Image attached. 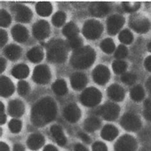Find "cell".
<instances>
[{
	"mask_svg": "<svg viewBox=\"0 0 151 151\" xmlns=\"http://www.w3.org/2000/svg\"><path fill=\"white\" fill-rule=\"evenodd\" d=\"M101 97V93L100 91L94 87H89L82 93L80 99L83 105L92 107L100 103Z\"/></svg>",
	"mask_w": 151,
	"mask_h": 151,
	"instance_id": "277c9868",
	"label": "cell"
},
{
	"mask_svg": "<svg viewBox=\"0 0 151 151\" xmlns=\"http://www.w3.org/2000/svg\"><path fill=\"white\" fill-rule=\"evenodd\" d=\"M8 40V35L5 31L1 29L0 31V42H1V47L5 45Z\"/></svg>",
	"mask_w": 151,
	"mask_h": 151,
	"instance_id": "bcb514c9",
	"label": "cell"
},
{
	"mask_svg": "<svg viewBox=\"0 0 151 151\" xmlns=\"http://www.w3.org/2000/svg\"><path fill=\"white\" fill-rule=\"evenodd\" d=\"M145 109L144 111V117L149 121H151V100H146L144 102Z\"/></svg>",
	"mask_w": 151,
	"mask_h": 151,
	"instance_id": "ee69618b",
	"label": "cell"
},
{
	"mask_svg": "<svg viewBox=\"0 0 151 151\" xmlns=\"http://www.w3.org/2000/svg\"><path fill=\"white\" fill-rule=\"evenodd\" d=\"M27 57L29 61L33 63H37L40 62L43 58V50L40 47H34L27 53Z\"/></svg>",
	"mask_w": 151,
	"mask_h": 151,
	"instance_id": "83f0119b",
	"label": "cell"
},
{
	"mask_svg": "<svg viewBox=\"0 0 151 151\" xmlns=\"http://www.w3.org/2000/svg\"><path fill=\"white\" fill-rule=\"evenodd\" d=\"M146 86H147V90L149 91V94L151 96V77L148 79L147 82Z\"/></svg>",
	"mask_w": 151,
	"mask_h": 151,
	"instance_id": "9f6ffc18",
	"label": "cell"
},
{
	"mask_svg": "<svg viewBox=\"0 0 151 151\" xmlns=\"http://www.w3.org/2000/svg\"><path fill=\"white\" fill-rule=\"evenodd\" d=\"M12 11L14 12L17 21L29 22L32 18V12L26 6L16 4L12 7Z\"/></svg>",
	"mask_w": 151,
	"mask_h": 151,
	"instance_id": "8fae6325",
	"label": "cell"
},
{
	"mask_svg": "<svg viewBox=\"0 0 151 151\" xmlns=\"http://www.w3.org/2000/svg\"><path fill=\"white\" fill-rule=\"evenodd\" d=\"M137 77L134 75L132 73H125L122 75L121 81L123 83L127 85H132L136 81Z\"/></svg>",
	"mask_w": 151,
	"mask_h": 151,
	"instance_id": "b9f144b4",
	"label": "cell"
},
{
	"mask_svg": "<svg viewBox=\"0 0 151 151\" xmlns=\"http://www.w3.org/2000/svg\"><path fill=\"white\" fill-rule=\"evenodd\" d=\"M14 92V86L10 78L1 77L0 80V93L3 97H9Z\"/></svg>",
	"mask_w": 151,
	"mask_h": 151,
	"instance_id": "e0dca14e",
	"label": "cell"
},
{
	"mask_svg": "<svg viewBox=\"0 0 151 151\" xmlns=\"http://www.w3.org/2000/svg\"><path fill=\"white\" fill-rule=\"evenodd\" d=\"M93 77L96 84L103 86L109 81L110 73L108 68L105 66L98 65L93 70Z\"/></svg>",
	"mask_w": 151,
	"mask_h": 151,
	"instance_id": "7c38bea8",
	"label": "cell"
},
{
	"mask_svg": "<svg viewBox=\"0 0 151 151\" xmlns=\"http://www.w3.org/2000/svg\"><path fill=\"white\" fill-rule=\"evenodd\" d=\"M107 93H108L109 97L114 101H121L124 98V89H123L122 87L117 84H113L110 86L108 88Z\"/></svg>",
	"mask_w": 151,
	"mask_h": 151,
	"instance_id": "44dd1931",
	"label": "cell"
},
{
	"mask_svg": "<svg viewBox=\"0 0 151 151\" xmlns=\"http://www.w3.org/2000/svg\"><path fill=\"white\" fill-rule=\"evenodd\" d=\"M78 136L80 137V138L82 139V140L84 141L86 144H89L91 142V138L87 136V135L84 133H78Z\"/></svg>",
	"mask_w": 151,
	"mask_h": 151,
	"instance_id": "7dc6e473",
	"label": "cell"
},
{
	"mask_svg": "<svg viewBox=\"0 0 151 151\" xmlns=\"http://www.w3.org/2000/svg\"><path fill=\"white\" fill-rule=\"evenodd\" d=\"M74 150L75 151H89L88 149L85 147L84 145H82V144H78L75 146Z\"/></svg>",
	"mask_w": 151,
	"mask_h": 151,
	"instance_id": "681fc988",
	"label": "cell"
},
{
	"mask_svg": "<svg viewBox=\"0 0 151 151\" xmlns=\"http://www.w3.org/2000/svg\"><path fill=\"white\" fill-rule=\"evenodd\" d=\"M6 68V61L5 59L1 58L0 59V72L2 73L3 71L5 70Z\"/></svg>",
	"mask_w": 151,
	"mask_h": 151,
	"instance_id": "f907efd6",
	"label": "cell"
},
{
	"mask_svg": "<svg viewBox=\"0 0 151 151\" xmlns=\"http://www.w3.org/2000/svg\"><path fill=\"white\" fill-rule=\"evenodd\" d=\"M79 30L78 27L73 22H69L64 27L63 29V33L69 40L74 37H78Z\"/></svg>",
	"mask_w": 151,
	"mask_h": 151,
	"instance_id": "f1b7e54d",
	"label": "cell"
},
{
	"mask_svg": "<svg viewBox=\"0 0 151 151\" xmlns=\"http://www.w3.org/2000/svg\"><path fill=\"white\" fill-rule=\"evenodd\" d=\"M36 11L40 16L47 17L51 14L52 6L49 2H40L36 5Z\"/></svg>",
	"mask_w": 151,
	"mask_h": 151,
	"instance_id": "4316f807",
	"label": "cell"
},
{
	"mask_svg": "<svg viewBox=\"0 0 151 151\" xmlns=\"http://www.w3.org/2000/svg\"><path fill=\"white\" fill-rule=\"evenodd\" d=\"M82 43L83 42L82 40V39L81 38H79L78 37H76L71 39H70L68 44V46L71 47V49L77 50L81 48Z\"/></svg>",
	"mask_w": 151,
	"mask_h": 151,
	"instance_id": "60d3db41",
	"label": "cell"
},
{
	"mask_svg": "<svg viewBox=\"0 0 151 151\" xmlns=\"http://www.w3.org/2000/svg\"><path fill=\"white\" fill-rule=\"evenodd\" d=\"M0 151H10L9 146L3 142L0 143Z\"/></svg>",
	"mask_w": 151,
	"mask_h": 151,
	"instance_id": "816d5d0a",
	"label": "cell"
},
{
	"mask_svg": "<svg viewBox=\"0 0 151 151\" xmlns=\"http://www.w3.org/2000/svg\"><path fill=\"white\" fill-rule=\"evenodd\" d=\"M92 150L93 151H108L106 145L100 142L94 143L93 145Z\"/></svg>",
	"mask_w": 151,
	"mask_h": 151,
	"instance_id": "f6af8a7d",
	"label": "cell"
},
{
	"mask_svg": "<svg viewBox=\"0 0 151 151\" xmlns=\"http://www.w3.org/2000/svg\"><path fill=\"white\" fill-rule=\"evenodd\" d=\"M103 30V26L100 22L89 20L84 24L82 32L86 38L89 40H96L101 35Z\"/></svg>",
	"mask_w": 151,
	"mask_h": 151,
	"instance_id": "5b68a950",
	"label": "cell"
},
{
	"mask_svg": "<svg viewBox=\"0 0 151 151\" xmlns=\"http://www.w3.org/2000/svg\"><path fill=\"white\" fill-rule=\"evenodd\" d=\"M66 21V15L63 12H58L55 13L52 19V22L53 24L57 27H60L63 24L65 23Z\"/></svg>",
	"mask_w": 151,
	"mask_h": 151,
	"instance_id": "836d02e7",
	"label": "cell"
},
{
	"mask_svg": "<svg viewBox=\"0 0 151 151\" xmlns=\"http://www.w3.org/2000/svg\"><path fill=\"white\" fill-rule=\"evenodd\" d=\"M50 132L59 145L64 146L66 144V138L61 127L57 125L52 126L50 128Z\"/></svg>",
	"mask_w": 151,
	"mask_h": 151,
	"instance_id": "cb8c5ba5",
	"label": "cell"
},
{
	"mask_svg": "<svg viewBox=\"0 0 151 151\" xmlns=\"http://www.w3.org/2000/svg\"><path fill=\"white\" fill-rule=\"evenodd\" d=\"M124 18L119 15H114L110 16L107 21V31L110 35H114L124 25Z\"/></svg>",
	"mask_w": 151,
	"mask_h": 151,
	"instance_id": "5bb4252c",
	"label": "cell"
},
{
	"mask_svg": "<svg viewBox=\"0 0 151 151\" xmlns=\"http://www.w3.org/2000/svg\"><path fill=\"white\" fill-rule=\"evenodd\" d=\"M6 121V117L5 114H4V112H1V116H0V123L1 124H5Z\"/></svg>",
	"mask_w": 151,
	"mask_h": 151,
	"instance_id": "db71d44e",
	"label": "cell"
},
{
	"mask_svg": "<svg viewBox=\"0 0 151 151\" xmlns=\"http://www.w3.org/2000/svg\"><path fill=\"white\" fill-rule=\"evenodd\" d=\"M57 114L56 105L50 98L38 101L31 110V120L37 127H42L53 121Z\"/></svg>",
	"mask_w": 151,
	"mask_h": 151,
	"instance_id": "6da1fadb",
	"label": "cell"
},
{
	"mask_svg": "<svg viewBox=\"0 0 151 151\" xmlns=\"http://www.w3.org/2000/svg\"><path fill=\"white\" fill-rule=\"evenodd\" d=\"M11 23V17L7 12L4 10H1L0 13V24L2 27H8Z\"/></svg>",
	"mask_w": 151,
	"mask_h": 151,
	"instance_id": "8d00e7d4",
	"label": "cell"
},
{
	"mask_svg": "<svg viewBox=\"0 0 151 151\" xmlns=\"http://www.w3.org/2000/svg\"><path fill=\"white\" fill-rule=\"evenodd\" d=\"M101 122L94 117L87 119L84 122V129L88 132H93L100 128Z\"/></svg>",
	"mask_w": 151,
	"mask_h": 151,
	"instance_id": "f546056e",
	"label": "cell"
},
{
	"mask_svg": "<svg viewBox=\"0 0 151 151\" xmlns=\"http://www.w3.org/2000/svg\"><path fill=\"white\" fill-rule=\"evenodd\" d=\"M29 86L26 81H21L18 83V93L21 96H25L29 92Z\"/></svg>",
	"mask_w": 151,
	"mask_h": 151,
	"instance_id": "ab89813d",
	"label": "cell"
},
{
	"mask_svg": "<svg viewBox=\"0 0 151 151\" xmlns=\"http://www.w3.org/2000/svg\"><path fill=\"white\" fill-rule=\"evenodd\" d=\"M119 106L112 103H106L96 110V114L101 115L106 120L110 121L116 120L119 116Z\"/></svg>",
	"mask_w": 151,
	"mask_h": 151,
	"instance_id": "52a82bcc",
	"label": "cell"
},
{
	"mask_svg": "<svg viewBox=\"0 0 151 151\" xmlns=\"http://www.w3.org/2000/svg\"><path fill=\"white\" fill-rule=\"evenodd\" d=\"M68 45L61 40H52L47 45V59L50 62L61 63L66 61Z\"/></svg>",
	"mask_w": 151,
	"mask_h": 151,
	"instance_id": "3957f363",
	"label": "cell"
},
{
	"mask_svg": "<svg viewBox=\"0 0 151 151\" xmlns=\"http://www.w3.org/2000/svg\"><path fill=\"white\" fill-rule=\"evenodd\" d=\"M96 53L90 47H81L75 50L71 58V63L76 68L85 69L93 64Z\"/></svg>",
	"mask_w": 151,
	"mask_h": 151,
	"instance_id": "7a4b0ae2",
	"label": "cell"
},
{
	"mask_svg": "<svg viewBox=\"0 0 151 151\" xmlns=\"http://www.w3.org/2000/svg\"><path fill=\"white\" fill-rule=\"evenodd\" d=\"M9 113L12 117H19L22 116L24 113V105L18 100H13L10 102L9 105Z\"/></svg>",
	"mask_w": 151,
	"mask_h": 151,
	"instance_id": "ac0fdd59",
	"label": "cell"
},
{
	"mask_svg": "<svg viewBox=\"0 0 151 151\" xmlns=\"http://www.w3.org/2000/svg\"><path fill=\"white\" fill-rule=\"evenodd\" d=\"M119 39L124 44H129L133 40V36L129 30L125 29L122 31L121 33L119 34Z\"/></svg>",
	"mask_w": 151,
	"mask_h": 151,
	"instance_id": "e575fe53",
	"label": "cell"
},
{
	"mask_svg": "<svg viewBox=\"0 0 151 151\" xmlns=\"http://www.w3.org/2000/svg\"><path fill=\"white\" fill-rule=\"evenodd\" d=\"M45 143V139L42 134L35 133L31 134L27 140L28 147L33 150H37L40 149Z\"/></svg>",
	"mask_w": 151,
	"mask_h": 151,
	"instance_id": "7402d4cb",
	"label": "cell"
},
{
	"mask_svg": "<svg viewBox=\"0 0 151 151\" xmlns=\"http://www.w3.org/2000/svg\"><path fill=\"white\" fill-rule=\"evenodd\" d=\"M127 54H128V49L124 45H121L118 47L116 52H115V57L119 59H123L126 57Z\"/></svg>",
	"mask_w": 151,
	"mask_h": 151,
	"instance_id": "7bdbcfd3",
	"label": "cell"
},
{
	"mask_svg": "<svg viewBox=\"0 0 151 151\" xmlns=\"http://www.w3.org/2000/svg\"><path fill=\"white\" fill-rule=\"evenodd\" d=\"M147 49L150 52H151V42L149 43L148 45H147Z\"/></svg>",
	"mask_w": 151,
	"mask_h": 151,
	"instance_id": "6f0895ef",
	"label": "cell"
},
{
	"mask_svg": "<svg viewBox=\"0 0 151 151\" xmlns=\"http://www.w3.org/2000/svg\"><path fill=\"white\" fill-rule=\"evenodd\" d=\"M129 26L139 33H145L149 30L150 24L149 20L142 15L134 14L130 17Z\"/></svg>",
	"mask_w": 151,
	"mask_h": 151,
	"instance_id": "8992f818",
	"label": "cell"
},
{
	"mask_svg": "<svg viewBox=\"0 0 151 151\" xmlns=\"http://www.w3.org/2000/svg\"><path fill=\"white\" fill-rule=\"evenodd\" d=\"M100 47L103 52H105V53L107 54H110L113 52L115 50V48H116L114 42L110 38H106L101 43Z\"/></svg>",
	"mask_w": 151,
	"mask_h": 151,
	"instance_id": "d6a6232c",
	"label": "cell"
},
{
	"mask_svg": "<svg viewBox=\"0 0 151 151\" xmlns=\"http://www.w3.org/2000/svg\"><path fill=\"white\" fill-rule=\"evenodd\" d=\"M29 73V69L26 65L21 64L15 66L12 71L13 76L18 79H22L26 78Z\"/></svg>",
	"mask_w": 151,
	"mask_h": 151,
	"instance_id": "d4e9b609",
	"label": "cell"
},
{
	"mask_svg": "<svg viewBox=\"0 0 151 151\" xmlns=\"http://www.w3.org/2000/svg\"><path fill=\"white\" fill-rule=\"evenodd\" d=\"M64 116L68 121L70 122H76L81 118V110L75 104H70L66 106L64 110Z\"/></svg>",
	"mask_w": 151,
	"mask_h": 151,
	"instance_id": "9a60e30c",
	"label": "cell"
},
{
	"mask_svg": "<svg viewBox=\"0 0 151 151\" xmlns=\"http://www.w3.org/2000/svg\"><path fill=\"white\" fill-rule=\"evenodd\" d=\"M33 34L38 40H43L50 35V26L45 21H40L33 27Z\"/></svg>",
	"mask_w": 151,
	"mask_h": 151,
	"instance_id": "4fadbf2b",
	"label": "cell"
},
{
	"mask_svg": "<svg viewBox=\"0 0 151 151\" xmlns=\"http://www.w3.org/2000/svg\"><path fill=\"white\" fill-rule=\"evenodd\" d=\"M50 70L46 65H39L35 68L33 75V81L39 84H46L50 80Z\"/></svg>",
	"mask_w": 151,
	"mask_h": 151,
	"instance_id": "30bf717a",
	"label": "cell"
},
{
	"mask_svg": "<svg viewBox=\"0 0 151 151\" xmlns=\"http://www.w3.org/2000/svg\"><path fill=\"white\" fill-rule=\"evenodd\" d=\"M14 151H24V148L20 144H15L14 147Z\"/></svg>",
	"mask_w": 151,
	"mask_h": 151,
	"instance_id": "11a10c76",
	"label": "cell"
},
{
	"mask_svg": "<svg viewBox=\"0 0 151 151\" xmlns=\"http://www.w3.org/2000/svg\"><path fill=\"white\" fill-rule=\"evenodd\" d=\"M87 79L85 74L82 73H75L71 77V85L75 90H81L87 84Z\"/></svg>",
	"mask_w": 151,
	"mask_h": 151,
	"instance_id": "d6986e66",
	"label": "cell"
},
{
	"mask_svg": "<svg viewBox=\"0 0 151 151\" xmlns=\"http://www.w3.org/2000/svg\"><path fill=\"white\" fill-rule=\"evenodd\" d=\"M9 127L11 132L17 133L21 132L22 128V122L17 119H12L9 124Z\"/></svg>",
	"mask_w": 151,
	"mask_h": 151,
	"instance_id": "74e56055",
	"label": "cell"
},
{
	"mask_svg": "<svg viewBox=\"0 0 151 151\" xmlns=\"http://www.w3.org/2000/svg\"><path fill=\"white\" fill-rule=\"evenodd\" d=\"M43 151H58V150L54 146L52 145H48L45 147Z\"/></svg>",
	"mask_w": 151,
	"mask_h": 151,
	"instance_id": "f5cc1de1",
	"label": "cell"
},
{
	"mask_svg": "<svg viewBox=\"0 0 151 151\" xmlns=\"http://www.w3.org/2000/svg\"><path fill=\"white\" fill-rule=\"evenodd\" d=\"M144 65L145 68L151 72V55L145 59Z\"/></svg>",
	"mask_w": 151,
	"mask_h": 151,
	"instance_id": "c3c4849f",
	"label": "cell"
},
{
	"mask_svg": "<svg viewBox=\"0 0 151 151\" xmlns=\"http://www.w3.org/2000/svg\"><path fill=\"white\" fill-rule=\"evenodd\" d=\"M140 6V3H129L124 2L122 3V7L124 10L128 12H134L137 11Z\"/></svg>",
	"mask_w": 151,
	"mask_h": 151,
	"instance_id": "f35d334b",
	"label": "cell"
},
{
	"mask_svg": "<svg viewBox=\"0 0 151 151\" xmlns=\"http://www.w3.org/2000/svg\"><path fill=\"white\" fill-rule=\"evenodd\" d=\"M112 68L114 71L117 74H121L124 73L127 68V64L121 60L115 61L112 64Z\"/></svg>",
	"mask_w": 151,
	"mask_h": 151,
	"instance_id": "d590c367",
	"label": "cell"
},
{
	"mask_svg": "<svg viewBox=\"0 0 151 151\" xmlns=\"http://www.w3.org/2000/svg\"><path fill=\"white\" fill-rule=\"evenodd\" d=\"M121 125L126 130L135 132L140 128L142 123L136 115L132 113H127L122 117Z\"/></svg>",
	"mask_w": 151,
	"mask_h": 151,
	"instance_id": "9c48e42d",
	"label": "cell"
},
{
	"mask_svg": "<svg viewBox=\"0 0 151 151\" xmlns=\"http://www.w3.org/2000/svg\"><path fill=\"white\" fill-rule=\"evenodd\" d=\"M137 148L136 140L128 134L121 137L115 144V151H135Z\"/></svg>",
	"mask_w": 151,
	"mask_h": 151,
	"instance_id": "ba28073f",
	"label": "cell"
},
{
	"mask_svg": "<svg viewBox=\"0 0 151 151\" xmlns=\"http://www.w3.org/2000/svg\"><path fill=\"white\" fill-rule=\"evenodd\" d=\"M12 35L15 41L24 42L28 38V31L25 27L21 25H16L12 29Z\"/></svg>",
	"mask_w": 151,
	"mask_h": 151,
	"instance_id": "ffe728a7",
	"label": "cell"
},
{
	"mask_svg": "<svg viewBox=\"0 0 151 151\" xmlns=\"http://www.w3.org/2000/svg\"><path fill=\"white\" fill-rule=\"evenodd\" d=\"M130 96L135 101H140L144 98V90L140 86H137L132 89L130 92Z\"/></svg>",
	"mask_w": 151,
	"mask_h": 151,
	"instance_id": "1f68e13d",
	"label": "cell"
},
{
	"mask_svg": "<svg viewBox=\"0 0 151 151\" xmlns=\"http://www.w3.org/2000/svg\"><path fill=\"white\" fill-rule=\"evenodd\" d=\"M118 129L113 125H106L103 128L101 136L105 140L112 141L114 140L118 135Z\"/></svg>",
	"mask_w": 151,
	"mask_h": 151,
	"instance_id": "603a6c76",
	"label": "cell"
},
{
	"mask_svg": "<svg viewBox=\"0 0 151 151\" xmlns=\"http://www.w3.org/2000/svg\"><path fill=\"white\" fill-rule=\"evenodd\" d=\"M91 14L95 17H103L108 14L110 10V6L106 3L95 2L89 6Z\"/></svg>",
	"mask_w": 151,
	"mask_h": 151,
	"instance_id": "2e32d148",
	"label": "cell"
},
{
	"mask_svg": "<svg viewBox=\"0 0 151 151\" xmlns=\"http://www.w3.org/2000/svg\"><path fill=\"white\" fill-rule=\"evenodd\" d=\"M52 88L54 92L59 96L65 95L68 91L66 83L63 80H58L55 81L52 84Z\"/></svg>",
	"mask_w": 151,
	"mask_h": 151,
	"instance_id": "4dcf8cb0",
	"label": "cell"
},
{
	"mask_svg": "<svg viewBox=\"0 0 151 151\" xmlns=\"http://www.w3.org/2000/svg\"><path fill=\"white\" fill-rule=\"evenodd\" d=\"M4 52H5L6 56L9 59L15 61L17 60L21 56V49L20 47L12 44L8 46L5 49Z\"/></svg>",
	"mask_w": 151,
	"mask_h": 151,
	"instance_id": "484cf974",
	"label": "cell"
}]
</instances>
